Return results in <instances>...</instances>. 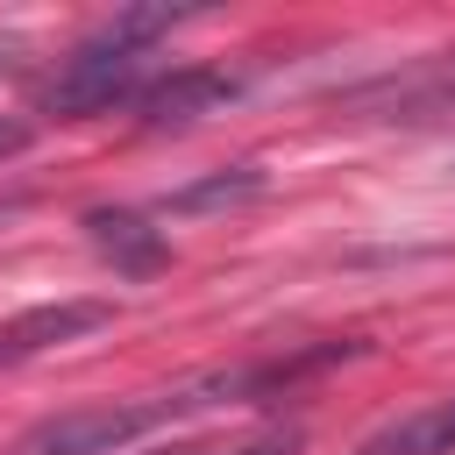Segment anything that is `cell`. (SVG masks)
<instances>
[{
	"label": "cell",
	"mask_w": 455,
	"mask_h": 455,
	"mask_svg": "<svg viewBox=\"0 0 455 455\" xmlns=\"http://www.w3.org/2000/svg\"><path fill=\"white\" fill-rule=\"evenodd\" d=\"M363 455H455V398L427 405V412H412V419H398L384 434H370Z\"/></svg>",
	"instance_id": "cell-6"
},
{
	"label": "cell",
	"mask_w": 455,
	"mask_h": 455,
	"mask_svg": "<svg viewBox=\"0 0 455 455\" xmlns=\"http://www.w3.org/2000/svg\"><path fill=\"white\" fill-rule=\"evenodd\" d=\"M107 320H114V306H107V299H57V306H28V313L0 320V370L28 363V355H43V348H64V341H78V334H92V327H107Z\"/></svg>",
	"instance_id": "cell-3"
},
{
	"label": "cell",
	"mask_w": 455,
	"mask_h": 455,
	"mask_svg": "<svg viewBox=\"0 0 455 455\" xmlns=\"http://www.w3.org/2000/svg\"><path fill=\"white\" fill-rule=\"evenodd\" d=\"M228 100H235V78H220V71H171V78L135 92V114L149 128H185V121H199V114H213Z\"/></svg>",
	"instance_id": "cell-4"
},
{
	"label": "cell",
	"mask_w": 455,
	"mask_h": 455,
	"mask_svg": "<svg viewBox=\"0 0 455 455\" xmlns=\"http://www.w3.org/2000/svg\"><path fill=\"white\" fill-rule=\"evenodd\" d=\"M235 455H291V434H270V441H249V448H235Z\"/></svg>",
	"instance_id": "cell-8"
},
{
	"label": "cell",
	"mask_w": 455,
	"mask_h": 455,
	"mask_svg": "<svg viewBox=\"0 0 455 455\" xmlns=\"http://www.w3.org/2000/svg\"><path fill=\"white\" fill-rule=\"evenodd\" d=\"M85 235H92V249H100L114 270H128V277H149V270L171 263L164 235H156L142 213H128V206H92V213H85Z\"/></svg>",
	"instance_id": "cell-5"
},
{
	"label": "cell",
	"mask_w": 455,
	"mask_h": 455,
	"mask_svg": "<svg viewBox=\"0 0 455 455\" xmlns=\"http://www.w3.org/2000/svg\"><path fill=\"white\" fill-rule=\"evenodd\" d=\"M171 455H213V448H171Z\"/></svg>",
	"instance_id": "cell-10"
},
{
	"label": "cell",
	"mask_w": 455,
	"mask_h": 455,
	"mask_svg": "<svg viewBox=\"0 0 455 455\" xmlns=\"http://www.w3.org/2000/svg\"><path fill=\"white\" fill-rule=\"evenodd\" d=\"M171 419H178V391L135 398V405H71V412H50V419L21 427L0 455H121V448H135L142 434H156Z\"/></svg>",
	"instance_id": "cell-2"
},
{
	"label": "cell",
	"mask_w": 455,
	"mask_h": 455,
	"mask_svg": "<svg viewBox=\"0 0 455 455\" xmlns=\"http://www.w3.org/2000/svg\"><path fill=\"white\" fill-rule=\"evenodd\" d=\"M178 14H164V7H128V14H114L64 71H57V85H50V107L57 114H100V107H114L128 85H135V64H142V43L149 36H164Z\"/></svg>",
	"instance_id": "cell-1"
},
{
	"label": "cell",
	"mask_w": 455,
	"mask_h": 455,
	"mask_svg": "<svg viewBox=\"0 0 455 455\" xmlns=\"http://www.w3.org/2000/svg\"><path fill=\"white\" fill-rule=\"evenodd\" d=\"M256 192H263V178H256V171H235V178H206V185L178 192L171 206H178V213H199V206H228V199H256Z\"/></svg>",
	"instance_id": "cell-7"
},
{
	"label": "cell",
	"mask_w": 455,
	"mask_h": 455,
	"mask_svg": "<svg viewBox=\"0 0 455 455\" xmlns=\"http://www.w3.org/2000/svg\"><path fill=\"white\" fill-rule=\"evenodd\" d=\"M21 142H28V128H21V121H0V156H14Z\"/></svg>",
	"instance_id": "cell-9"
}]
</instances>
